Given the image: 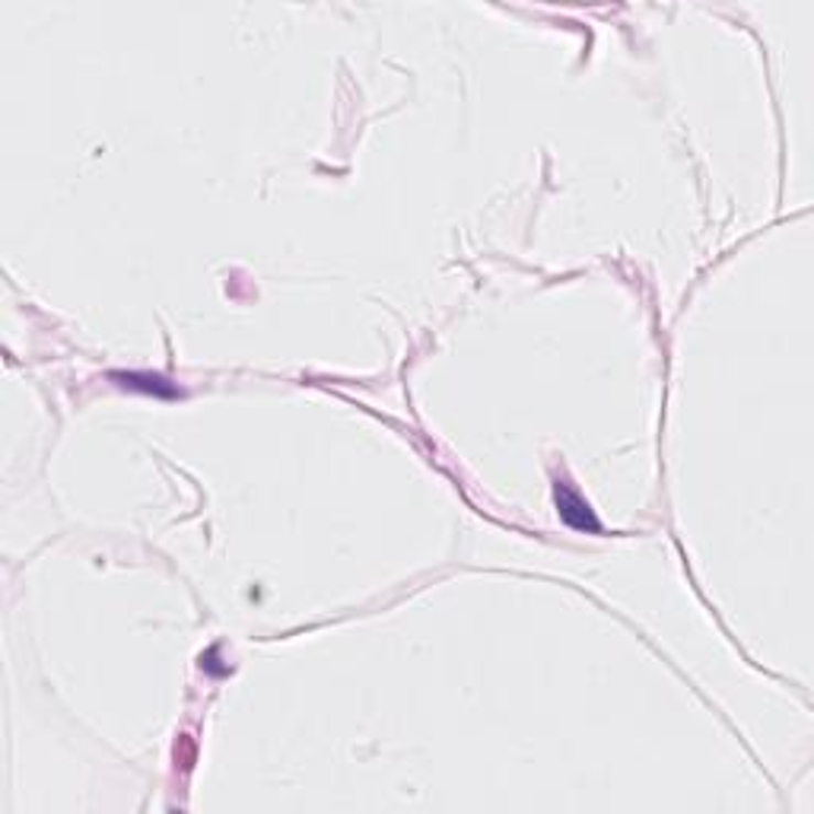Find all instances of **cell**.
I'll return each mask as SVG.
<instances>
[{
	"instance_id": "1",
	"label": "cell",
	"mask_w": 814,
	"mask_h": 814,
	"mask_svg": "<svg viewBox=\"0 0 814 814\" xmlns=\"http://www.w3.org/2000/svg\"><path fill=\"white\" fill-rule=\"evenodd\" d=\"M554 500H557L561 519L569 525V529L586 534H601V522L595 519V512H591V506L586 503V497H583L579 490H573L566 480L561 478L554 480Z\"/></svg>"
}]
</instances>
